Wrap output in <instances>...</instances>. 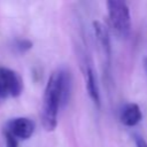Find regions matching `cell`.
I'll return each instance as SVG.
<instances>
[{
	"instance_id": "6da1fadb",
	"label": "cell",
	"mask_w": 147,
	"mask_h": 147,
	"mask_svg": "<svg viewBox=\"0 0 147 147\" xmlns=\"http://www.w3.org/2000/svg\"><path fill=\"white\" fill-rule=\"evenodd\" d=\"M61 107V70L59 69L49 76L44 91L40 117L41 124L46 131L55 130L57 125V115Z\"/></svg>"
},
{
	"instance_id": "7a4b0ae2",
	"label": "cell",
	"mask_w": 147,
	"mask_h": 147,
	"mask_svg": "<svg viewBox=\"0 0 147 147\" xmlns=\"http://www.w3.org/2000/svg\"><path fill=\"white\" fill-rule=\"evenodd\" d=\"M106 5L114 30L119 36H127L131 29V15L126 2L109 0Z\"/></svg>"
},
{
	"instance_id": "3957f363",
	"label": "cell",
	"mask_w": 147,
	"mask_h": 147,
	"mask_svg": "<svg viewBox=\"0 0 147 147\" xmlns=\"http://www.w3.org/2000/svg\"><path fill=\"white\" fill-rule=\"evenodd\" d=\"M23 92V80L13 69L0 67V103L8 98H17Z\"/></svg>"
},
{
	"instance_id": "277c9868",
	"label": "cell",
	"mask_w": 147,
	"mask_h": 147,
	"mask_svg": "<svg viewBox=\"0 0 147 147\" xmlns=\"http://www.w3.org/2000/svg\"><path fill=\"white\" fill-rule=\"evenodd\" d=\"M3 131L11 134L16 140H28L34 132V122L28 117H15L7 121Z\"/></svg>"
},
{
	"instance_id": "5b68a950",
	"label": "cell",
	"mask_w": 147,
	"mask_h": 147,
	"mask_svg": "<svg viewBox=\"0 0 147 147\" xmlns=\"http://www.w3.org/2000/svg\"><path fill=\"white\" fill-rule=\"evenodd\" d=\"M141 118H142V114H141L140 107L137 103L125 105L119 116L122 124L125 126H134L141 121Z\"/></svg>"
},
{
	"instance_id": "8992f818",
	"label": "cell",
	"mask_w": 147,
	"mask_h": 147,
	"mask_svg": "<svg viewBox=\"0 0 147 147\" xmlns=\"http://www.w3.org/2000/svg\"><path fill=\"white\" fill-rule=\"evenodd\" d=\"M93 28H94V33L96 36V40H98L99 45L101 46L106 57L109 59V56H110V37H109L107 28L99 21L93 22Z\"/></svg>"
},
{
	"instance_id": "52a82bcc",
	"label": "cell",
	"mask_w": 147,
	"mask_h": 147,
	"mask_svg": "<svg viewBox=\"0 0 147 147\" xmlns=\"http://www.w3.org/2000/svg\"><path fill=\"white\" fill-rule=\"evenodd\" d=\"M86 90L90 98L95 103V106L100 107V93H99L98 80H96L95 72L91 67H88L86 70Z\"/></svg>"
},
{
	"instance_id": "ba28073f",
	"label": "cell",
	"mask_w": 147,
	"mask_h": 147,
	"mask_svg": "<svg viewBox=\"0 0 147 147\" xmlns=\"http://www.w3.org/2000/svg\"><path fill=\"white\" fill-rule=\"evenodd\" d=\"M33 46L32 41L25 38H16L13 41V48L17 52V53H25L29 49H31Z\"/></svg>"
},
{
	"instance_id": "9c48e42d",
	"label": "cell",
	"mask_w": 147,
	"mask_h": 147,
	"mask_svg": "<svg viewBox=\"0 0 147 147\" xmlns=\"http://www.w3.org/2000/svg\"><path fill=\"white\" fill-rule=\"evenodd\" d=\"M5 140H6V147H18V140H16L11 134L3 131Z\"/></svg>"
},
{
	"instance_id": "30bf717a",
	"label": "cell",
	"mask_w": 147,
	"mask_h": 147,
	"mask_svg": "<svg viewBox=\"0 0 147 147\" xmlns=\"http://www.w3.org/2000/svg\"><path fill=\"white\" fill-rule=\"evenodd\" d=\"M133 140H134L137 147H147L146 140L140 134H133Z\"/></svg>"
},
{
	"instance_id": "8fae6325",
	"label": "cell",
	"mask_w": 147,
	"mask_h": 147,
	"mask_svg": "<svg viewBox=\"0 0 147 147\" xmlns=\"http://www.w3.org/2000/svg\"><path fill=\"white\" fill-rule=\"evenodd\" d=\"M144 67H145V70H146V74H147V57L144 59Z\"/></svg>"
}]
</instances>
